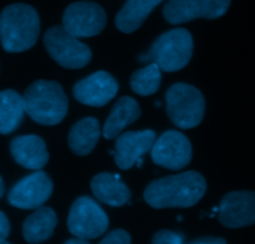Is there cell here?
<instances>
[{"instance_id":"obj_14","label":"cell","mask_w":255,"mask_h":244,"mask_svg":"<svg viewBox=\"0 0 255 244\" xmlns=\"http://www.w3.org/2000/svg\"><path fill=\"white\" fill-rule=\"evenodd\" d=\"M115 139V150L112 154H114L117 166L123 171H128L151 149L156 140V134L150 129L125 132Z\"/></svg>"},{"instance_id":"obj_25","label":"cell","mask_w":255,"mask_h":244,"mask_svg":"<svg viewBox=\"0 0 255 244\" xmlns=\"http://www.w3.org/2000/svg\"><path fill=\"white\" fill-rule=\"evenodd\" d=\"M10 234V223L3 212H0V239H6Z\"/></svg>"},{"instance_id":"obj_26","label":"cell","mask_w":255,"mask_h":244,"mask_svg":"<svg viewBox=\"0 0 255 244\" xmlns=\"http://www.w3.org/2000/svg\"><path fill=\"white\" fill-rule=\"evenodd\" d=\"M188 244H227V241L224 238H217V237H203Z\"/></svg>"},{"instance_id":"obj_28","label":"cell","mask_w":255,"mask_h":244,"mask_svg":"<svg viewBox=\"0 0 255 244\" xmlns=\"http://www.w3.org/2000/svg\"><path fill=\"white\" fill-rule=\"evenodd\" d=\"M4 194V182H3V178L0 177V198L3 197Z\"/></svg>"},{"instance_id":"obj_24","label":"cell","mask_w":255,"mask_h":244,"mask_svg":"<svg viewBox=\"0 0 255 244\" xmlns=\"http://www.w3.org/2000/svg\"><path fill=\"white\" fill-rule=\"evenodd\" d=\"M131 238L124 229H115L104 237L99 244H130Z\"/></svg>"},{"instance_id":"obj_13","label":"cell","mask_w":255,"mask_h":244,"mask_svg":"<svg viewBox=\"0 0 255 244\" xmlns=\"http://www.w3.org/2000/svg\"><path fill=\"white\" fill-rule=\"evenodd\" d=\"M119 84L107 71H95L82 79L74 85V97L82 104L90 107H103L117 95Z\"/></svg>"},{"instance_id":"obj_21","label":"cell","mask_w":255,"mask_h":244,"mask_svg":"<svg viewBox=\"0 0 255 244\" xmlns=\"http://www.w3.org/2000/svg\"><path fill=\"white\" fill-rule=\"evenodd\" d=\"M25 113L24 100L15 90L0 92V134H10L21 124Z\"/></svg>"},{"instance_id":"obj_17","label":"cell","mask_w":255,"mask_h":244,"mask_svg":"<svg viewBox=\"0 0 255 244\" xmlns=\"http://www.w3.org/2000/svg\"><path fill=\"white\" fill-rule=\"evenodd\" d=\"M140 113V107L133 98L122 97L118 99L103 128V135L105 139H115L128 125L138 120Z\"/></svg>"},{"instance_id":"obj_15","label":"cell","mask_w":255,"mask_h":244,"mask_svg":"<svg viewBox=\"0 0 255 244\" xmlns=\"http://www.w3.org/2000/svg\"><path fill=\"white\" fill-rule=\"evenodd\" d=\"M10 153L18 164L31 171H40L49 160L45 142L33 134L14 138L10 143Z\"/></svg>"},{"instance_id":"obj_18","label":"cell","mask_w":255,"mask_h":244,"mask_svg":"<svg viewBox=\"0 0 255 244\" xmlns=\"http://www.w3.org/2000/svg\"><path fill=\"white\" fill-rule=\"evenodd\" d=\"M161 1L164 0H127L115 18V25L125 34L138 30Z\"/></svg>"},{"instance_id":"obj_12","label":"cell","mask_w":255,"mask_h":244,"mask_svg":"<svg viewBox=\"0 0 255 244\" xmlns=\"http://www.w3.org/2000/svg\"><path fill=\"white\" fill-rule=\"evenodd\" d=\"M219 222L228 228L255 224V192H230L219 204Z\"/></svg>"},{"instance_id":"obj_3","label":"cell","mask_w":255,"mask_h":244,"mask_svg":"<svg viewBox=\"0 0 255 244\" xmlns=\"http://www.w3.org/2000/svg\"><path fill=\"white\" fill-rule=\"evenodd\" d=\"M25 113L34 122L43 125L59 124L65 118L69 102L59 83L38 80L23 95Z\"/></svg>"},{"instance_id":"obj_20","label":"cell","mask_w":255,"mask_h":244,"mask_svg":"<svg viewBox=\"0 0 255 244\" xmlns=\"http://www.w3.org/2000/svg\"><path fill=\"white\" fill-rule=\"evenodd\" d=\"M100 137L99 122L97 118H83L75 123L69 132L68 144L77 155H88L93 152Z\"/></svg>"},{"instance_id":"obj_19","label":"cell","mask_w":255,"mask_h":244,"mask_svg":"<svg viewBox=\"0 0 255 244\" xmlns=\"http://www.w3.org/2000/svg\"><path fill=\"white\" fill-rule=\"evenodd\" d=\"M56 224L55 212L49 207H40L24 221L23 236L28 243H43L53 236Z\"/></svg>"},{"instance_id":"obj_27","label":"cell","mask_w":255,"mask_h":244,"mask_svg":"<svg viewBox=\"0 0 255 244\" xmlns=\"http://www.w3.org/2000/svg\"><path fill=\"white\" fill-rule=\"evenodd\" d=\"M64 244H90L87 239H82V238H72V239H68L67 242Z\"/></svg>"},{"instance_id":"obj_9","label":"cell","mask_w":255,"mask_h":244,"mask_svg":"<svg viewBox=\"0 0 255 244\" xmlns=\"http://www.w3.org/2000/svg\"><path fill=\"white\" fill-rule=\"evenodd\" d=\"M150 150L153 162L170 171L185 168L193 155L190 140L178 130L163 133L155 140Z\"/></svg>"},{"instance_id":"obj_10","label":"cell","mask_w":255,"mask_h":244,"mask_svg":"<svg viewBox=\"0 0 255 244\" xmlns=\"http://www.w3.org/2000/svg\"><path fill=\"white\" fill-rule=\"evenodd\" d=\"M232 0H169L163 9L170 24H181L195 19H217L224 15Z\"/></svg>"},{"instance_id":"obj_5","label":"cell","mask_w":255,"mask_h":244,"mask_svg":"<svg viewBox=\"0 0 255 244\" xmlns=\"http://www.w3.org/2000/svg\"><path fill=\"white\" fill-rule=\"evenodd\" d=\"M166 113L180 129H191L202 123L205 113V99L198 88L185 83L173 84L165 94Z\"/></svg>"},{"instance_id":"obj_1","label":"cell","mask_w":255,"mask_h":244,"mask_svg":"<svg viewBox=\"0 0 255 244\" xmlns=\"http://www.w3.org/2000/svg\"><path fill=\"white\" fill-rule=\"evenodd\" d=\"M205 191L204 177L198 172L189 171L151 182L144 192V199L156 209L189 208L204 197Z\"/></svg>"},{"instance_id":"obj_16","label":"cell","mask_w":255,"mask_h":244,"mask_svg":"<svg viewBox=\"0 0 255 244\" xmlns=\"http://www.w3.org/2000/svg\"><path fill=\"white\" fill-rule=\"evenodd\" d=\"M92 191L98 201L112 207L124 206L130 199V191L119 176L99 173L92 179Z\"/></svg>"},{"instance_id":"obj_4","label":"cell","mask_w":255,"mask_h":244,"mask_svg":"<svg viewBox=\"0 0 255 244\" xmlns=\"http://www.w3.org/2000/svg\"><path fill=\"white\" fill-rule=\"evenodd\" d=\"M193 48V36L186 29H173L156 38L149 50L139 56V60L155 63L163 71H176L190 61Z\"/></svg>"},{"instance_id":"obj_29","label":"cell","mask_w":255,"mask_h":244,"mask_svg":"<svg viewBox=\"0 0 255 244\" xmlns=\"http://www.w3.org/2000/svg\"><path fill=\"white\" fill-rule=\"evenodd\" d=\"M0 244H10L9 242H6L5 239H0Z\"/></svg>"},{"instance_id":"obj_6","label":"cell","mask_w":255,"mask_h":244,"mask_svg":"<svg viewBox=\"0 0 255 244\" xmlns=\"http://www.w3.org/2000/svg\"><path fill=\"white\" fill-rule=\"evenodd\" d=\"M44 45L49 55L67 69H80L92 60L89 46L68 33L63 25H54L45 31Z\"/></svg>"},{"instance_id":"obj_8","label":"cell","mask_w":255,"mask_h":244,"mask_svg":"<svg viewBox=\"0 0 255 244\" xmlns=\"http://www.w3.org/2000/svg\"><path fill=\"white\" fill-rule=\"evenodd\" d=\"M107 25V14L94 1H75L70 4L63 15V26L75 38L98 35Z\"/></svg>"},{"instance_id":"obj_7","label":"cell","mask_w":255,"mask_h":244,"mask_svg":"<svg viewBox=\"0 0 255 244\" xmlns=\"http://www.w3.org/2000/svg\"><path fill=\"white\" fill-rule=\"evenodd\" d=\"M109 227V218L99 204L89 197H80L73 203L68 217V229L82 239H95Z\"/></svg>"},{"instance_id":"obj_2","label":"cell","mask_w":255,"mask_h":244,"mask_svg":"<svg viewBox=\"0 0 255 244\" xmlns=\"http://www.w3.org/2000/svg\"><path fill=\"white\" fill-rule=\"evenodd\" d=\"M40 33V19L28 4H11L0 14V41L8 53L33 48Z\"/></svg>"},{"instance_id":"obj_23","label":"cell","mask_w":255,"mask_h":244,"mask_svg":"<svg viewBox=\"0 0 255 244\" xmlns=\"http://www.w3.org/2000/svg\"><path fill=\"white\" fill-rule=\"evenodd\" d=\"M151 244H184V237L180 233L163 229L154 234Z\"/></svg>"},{"instance_id":"obj_11","label":"cell","mask_w":255,"mask_h":244,"mask_svg":"<svg viewBox=\"0 0 255 244\" xmlns=\"http://www.w3.org/2000/svg\"><path fill=\"white\" fill-rule=\"evenodd\" d=\"M53 182L43 171H36L19 181L9 192L8 201L20 209H38L50 198Z\"/></svg>"},{"instance_id":"obj_22","label":"cell","mask_w":255,"mask_h":244,"mask_svg":"<svg viewBox=\"0 0 255 244\" xmlns=\"http://www.w3.org/2000/svg\"><path fill=\"white\" fill-rule=\"evenodd\" d=\"M160 80V68L155 63H151L145 68L134 71L130 78V88L136 94L146 97L158 92Z\"/></svg>"}]
</instances>
